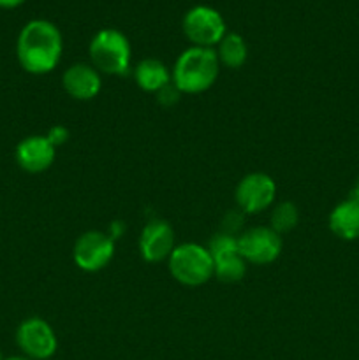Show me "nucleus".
<instances>
[{
  "instance_id": "nucleus-1",
  "label": "nucleus",
  "mask_w": 359,
  "mask_h": 360,
  "mask_svg": "<svg viewBox=\"0 0 359 360\" xmlns=\"http://www.w3.org/2000/svg\"><path fill=\"white\" fill-rule=\"evenodd\" d=\"M63 51L62 34L48 20H32L21 28L16 56L21 69L34 76L49 74L60 63Z\"/></svg>"
},
{
  "instance_id": "nucleus-14",
  "label": "nucleus",
  "mask_w": 359,
  "mask_h": 360,
  "mask_svg": "<svg viewBox=\"0 0 359 360\" xmlns=\"http://www.w3.org/2000/svg\"><path fill=\"white\" fill-rule=\"evenodd\" d=\"M327 225L329 231L344 241L359 239V200L348 197L336 204L329 213Z\"/></svg>"
},
{
  "instance_id": "nucleus-7",
  "label": "nucleus",
  "mask_w": 359,
  "mask_h": 360,
  "mask_svg": "<svg viewBox=\"0 0 359 360\" xmlns=\"http://www.w3.org/2000/svg\"><path fill=\"white\" fill-rule=\"evenodd\" d=\"M16 343L25 357L30 360H48L58 350V340L46 320L39 316L23 320L16 329Z\"/></svg>"
},
{
  "instance_id": "nucleus-23",
  "label": "nucleus",
  "mask_w": 359,
  "mask_h": 360,
  "mask_svg": "<svg viewBox=\"0 0 359 360\" xmlns=\"http://www.w3.org/2000/svg\"><path fill=\"white\" fill-rule=\"evenodd\" d=\"M0 360H4V357H2V354H0Z\"/></svg>"
},
{
  "instance_id": "nucleus-5",
  "label": "nucleus",
  "mask_w": 359,
  "mask_h": 360,
  "mask_svg": "<svg viewBox=\"0 0 359 360\" xmlns=\"http://www.w3.org/2000/svg\"><path fill=\"white\" fill-rule=\"evenodd\" d=\"M208 252L213 259V276L222 283H238L245 278L246 266L238 250V236L218 232L208 243Z\"/></svg>"
},
{
  "instance_id": "nucleus-21",
  "label": "nucleus",
  "mask_w": 359,
  "mask_h": 360,
  "mask_svg": "<svg viewBox=\"0 0 359 360\" xmlns=\"http://www.w3.org/2000/svg\"><path fill=\"white\" fill-rule=\"evenodd\" d=\"M351 197H352V199H358L359 200V176H358V178H355L354 186H352Z\"/></svg>"
},
{
  "instance_id": "nucleus-20",
  "label": "nucleus",
  "mask_w": 359,
  "mask_h": 360,
  "mask_svg": "<svg viewBox=\"0 0 359 360\" xmlns=\"http://www.w3.org/2000/svg\"><path fill=\"white\" fill-rule=\"evenodd\" d=\"M27 0H0V9H14Z\"/></svg>"
},
{
  "instance_id": "nucleus-22",
  "label": "nucleus",
  "mask_w": 359,
  "mask_h": 360,
  "mask_svg": "<svg viewBox=\"0 0 359 360\" xmlns=\"http://www.w3.org/2000/svg\"><path fill=\"white\" fill-rule=\"evenodd\" d=\"M4 360H30V359L25 357V355H23V357H7V359H4Z\"/></svg>"
},
{
  "instance_id": "nucleus-17",
  "label": "nucleus",
  "mask_w": 359,
  "mask_h": 360,
  "mask_svg": "<svg viewBox=\"0 0 359 360\" xmlns=\"http://www.w3.org/2000/svg\"><path fill=\"white\" fill-rule=\"evenodd\" d=\"M298 224H299V211L298 207H296V204L289 202V200L275 204L273 210H271L270 227L273 229L277 234L291 232L292 229H296V225Z\"/></svg>"
},
{
  "instance_id": "nucleus-2",
  "label": "nucleus",
  "mask_w": 359,
  "mask_h": 360,
  "mask_svg": "<svg viewBox=\"0 0 359 360\" xmlns=\"http://www.w3.org/2000/svg\"><path fill=\"white\" fill-rule=\"evenodd\" d=\"M220 72V62L213 48L185 49L176 58L171 70V81L182 94H203L210 90Z\"/></svg>"
},
{
  "instance_id": "nucleus-12",
  "label": "nucleus",
  "mask_w": 359,
  "mask_h": 360,
  "mask_svg": "<svg viewBox=\"0 0 359 360\" xmlns=\"http://www.w3.org/2000/svg\"><path fill=\"white\" fill-rule=\"evenodd\" d=\"M56 148L46 136H28L16 146V162L23 171L39 174L51 167Z\"/></svg>"
},
{
  "instance_id": "nucleus-19",
  "label": "nucleus",
  "mask_w": 359,
  "mask_h": 360,
  "mask_svg": "<svg viewBox=\"0 0 359 360\" xmlns=\"http://www.w3.org/2000/svg\"><path fill=\"white\" fill-rule=\"evenodd\" d=\"M46 137H48L49 143H51L53 146L58 148V146H62L67 139H69V130L62 125H55L48 134H46Z\"/></svg>"
},
{
  "instance_id": "nucleus-18",
  "label": "nucleus",
  "mask_w": 359,
  "mask_h": 360,
  "mask_svg": "<svg viewBox=\"0 0 359 360\" xmlns=\"http://www.w3.org/2000/svg\"><path fill=\"white\" fill-rule=\"evenodd\" d=\"M155 95H157L158 104L165 105V108H171V105H175L176 102L180 101V97H182V91H180L171 81V83L165 84V86L162 88V90H158Z\"/></svg>"
},
{
  "instance_id": "nucleus-10",
  "label": "nucleus",
  "mask_w": 359,
  "mask_h": 360,
  "mask_svg": "<svg viewBox=\"0 0 359 360\" xmlns=\"http://www.w3.org/2000/svg\"><path fill=\"white\" fill-rule=\"evenodd\" d=\"M238 250L246 264L267 266L280 257L282 238L271 227H252L238 236Z\"/></svg>"
},
{
  "instance_id": "nucleus-16",
  "label": "nucleus",
  "mask_w": 359,
  "mask_h": 360,
  "mask_svg": "<svg viewBox=\"0 0 359 360\" xmlns=\"http://www.w3.org/2000/svg\"><path fill=\"white\" fill-rule=\"evenodd\" d=\"M220 65L227 69H239L248 58V46L239 34H225L215 49Z\"/></svg>"
},
{
  "instance_id": "nucleus-11",
  "label": "nucleus",
  "mask_w": 359,
  "mask_h": 360,
  "mask_svg": "<svg viewBox=\"0 0 359 360\" xmlns=\"http://www.w3.org/2000/svg\"><path fill=\"white\" fill-rule=\"evenodd\" d=\"M175 248V231L168 221L155 218L144 225L139 236V252L146 262H164Z\"/></svg>"
},
{
  "instance_id": "nucleus-13",
  "label": "nucleus",
  "mask_w": 359,
  "mask_h": 360,
  "mask_svg": "<svg viewBox=\"0 0 359 360\" xmlns=\"http://www.w3.org/2000/svg\"><path fill=\"white\" fill-rule=\"evenodd\" d=\"M62 86L76 101H92L101 94V72L92 63H74L63 72Z\"/></svg>"
},
{
  "instance_id": "nucleus-8",
  "label": "nucleus",
  "mask_w": 359,
  "mask_h": 360,
  "mask_svg": "<svg viewBox=\"0 0 359 360\" xmlns=\"http://www.w3.org/2000/svg\"><path fill=\"white\" fill-rule=\"evenodd\" d=\"M277 197V183L266 172H250L243 176L234 190V199L239 211L245 214L263 213L273 206Z\"/></svg>"
},
{
  "instance_id": "nucleus-3",
  "label": "nucleus",
  "mask_w": 359,
  "mask_h": 360,
  "mask_svg": "<svg viewBox=\"0 0 359 360\" xmlns=\"http://www.w3.org/2000/svg\"><path fill=\"white\" fill-rule=\"evenodd\" d=\"M90 62L101 74L123 76L129 72L132 49L129 39L116 28H102L92 37L88 46Z\"/></svg>"
},
{
  "instance_id": "nucleus-15",
  "label": "nucleus",
  "mask_w": 359,
  "mask_h": 360,
  "mask_svg": "<svg viewBox=\"0 0 359 360\" xmlns=\"http://www.w3.org/2000/svg\"><path fill=\"white\" fill-rule=\"evenodd\" d=\"M137 86L148 94H157L158 90L171 83V72L157 58H144L134 69Z\"/></svg>"
},
{
  "instance_id": "nucleus-4",
  "label": "nucleus",
  "mask_w": 359,
  "mask_h": 360,
  "mask_svg": "<svg viewBox=\"0 0 359 360\" xmlns=\"http://www.w3.org/2000/svg\"><path fill=\"white\" fill-rule=\"evenodd\" d=\"M169 273L185 287H201L213 278V259L206 246L197 243L178 245L168 259Z\"/></svg>"
},
{
  "instance_id": "nucleus-6",
  "label": "nucleus",
  "mask_w": 359,
  "mask_h": 360,
  "mask_svg": "<svg viewBox=\"0 0 359 360\" xmlns=\"http://www.w3.org/2000/svg\"><path fill=\"white\" fill-rule=\"evenodd\" d=\"M182 28L192 46H199V48H213L227 34L222 14L208 6H196L187 11Z\"/></svg>"
},
{
  "instance_id": "nucleus-9",
  "label": "nucleus",
  "mask_w": 359,
  "mask_h": 360,
  "mask_svg": "<svg viewBox=\"0 0 359 360\" xmlns=\"http://www.w3.org/2000/svg\"><path fill=\"white\" fill-rule=\"evenodd\" d=\"M115 255V239L99 231H88L76 239L73 248L74 264L84 273L104 269Z\"/></svg>"
}]
</instances>
